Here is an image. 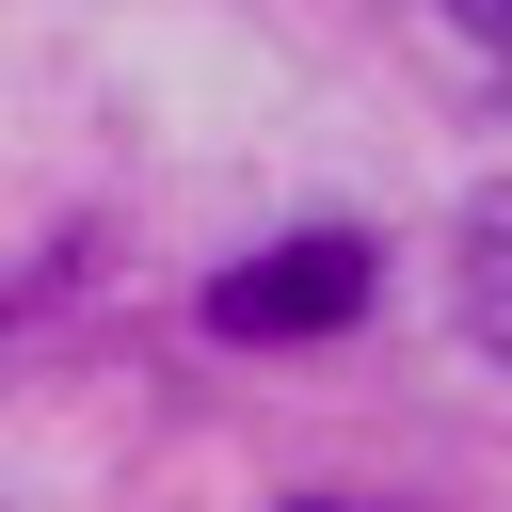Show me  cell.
<instances>
[{"instance_id": "6da1fadb", "label": "cell", "mask_w": 512, "mask_h": 512, "mask_svg": "<svg viewBox=\"0 0 512 512\" xmlns=\"http://www.w3.org/2000/svg\"><path fill=\"white\" fill-rule=\"evenodd\" d=\"M336 320H368V240H352V224H304V240L208 272V336H240V352H272V336H336Z\"/></svg>"}, {"instance_id": "7a4b0ae2", "label": "cell", "mask_w": 512, "mask_h": 512, "mask_svg": "<svg viewBox=\"0 0 512 512\" xmlns=\"http://www.w3.org/2000/svg\"><path fill=\"white\" fill-rule=\"evenodd\" d=\"M448 304H464L480 352H512V176L464 192V224H448Z\"/></svg>"}, {"instance_id": "3957f363", "label": "cell", "mask_w": 512, "mask_h": 512, "mask_svg": "<svg viewBox=\"0 0 512 512\" xmlns=\"http://www.w3.org/2000/svg\"><path fill=\"white\" fill-rule=\"evenodd\" d=\"M464 16H496V32H512V0H464Z\"/></svg>"}]
</instances>
